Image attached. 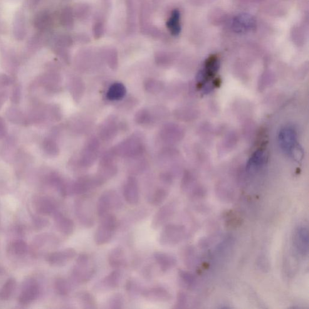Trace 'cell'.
<instances>
[{
	"label": "cell",
	"mask_w": 309,
	"mask_h": 309,
	"mask_svg": "<svg viewBox=\"0 0 309 309\" xmlns=\"http://www.w3.org/2000/svg\"><path fill=\"white\" fill-rule=\"evenodd\" d=\"M116 157L133 158L141 157L145 152L144 139L140 133H134L112 149Z\"/></svg>",
	"instance_id": "obj_1"
},
{
	"label": "cell",
	"mask_w": 309,
	"mask_h": 309,
	"mask_svg": "<svg viewBox=\"0 0 309 309\" xmlns=\"http://www.w3.org/2000/svg\"><path fill=\"white\" fill-rule=\"evenodd\" d=\"M95 266L87 254H81L76 259L71 273V281L74 284H81L90 281L95 276Z\"/></svg>",
	"instance_id": "obj_2"
},
{
	"label": "cell",
	"mask_w": 309,
	"mask_h": 309,
	"mask_svg": "<svg viewBox=\"0 0 309 309\" xmlns=\"http://www.w3.org/2000/svg\"><path fill=\"white\" fill-rule=\"evenodd\" d=\"M118 224L117 217L111 212L101 217L99 226L94 237L96 244L101 246L110 243L114 236Z\"/></svg>",
	"instance_id": "obj_3"
},
{
	"label": "cell",
	"mask_w": 309,
	"mask_h": 309,
	"mask_svg": "<svg viewBox=\"0 0 309 309\" xmlns=\"http://www.w3.org/2000/svg\"><path fill=\"white\" fill-rule=\"evenodd\" d=\"M100 144L96 137H91L86 142L76 162L78 170L88 169L95 164L99 152Z\"/></svg>",
	"instance_id": "obj_4"
},
{
	"label": "cell",
	"mask_w": 309,
	"mask_h": 309,
	"mask_svg": "<svg viewBox=\"0 0 309 309\" xmlns=\"http://www.w3.org/2000/svg\"><path fill=\"white\" fill-rule=\"evenodd\" d=\"M123 205L122 199L115 190H106L98 199L96 206L98 216L101 217L111 210L120 209Z\"/></svg>",
	"instance_id": "obj_5"
},
{
	"label": "cell",
	"mask_w": 309,
	"mask_h": 309,
	"mask_svg": "<svg viewBox=\"0 0 309 309\" xmlns=\"http://www.w3.org/2000/svg\"><path fill=\"white\" fill-rule=\"evenodd\" d=\"M115 157L112 149H111L105 152L100 158L98 171L96 175L102 185L108 180L112 179L117 174L118 169L115 164Z\"/></svg>",
	"instance_id": "obj_6"
},
{
	"label": "cell",
	"mask_w": 309,
	"mask_h": 309,
	"mask_svg": "<svg viewBox=\"0 0 309 309\" xmlns=\"http://www.w3.org/2000/svg\"><path fill=\"white\" fill-rule=\"evenodd\" d=\"M75 210L79 224L85 228H91L95 223L92 204L88 197H81L76 200Z\"/></svg>",
	"instance_id": "obj_7"
},
{
	"label": "cell",
	"mask_w": 309,
	"mask_h": 309,
	"mask_svg": "<svg viewBox=\"0 0 309 309\" xmlns=\"http://www.w3.org/2000/svg\"><path fill=\"white\" fill-rule=\"evenodd\" d=\"M41 286L35 279L30 278L24 281L18 296L19 303L26 306L33 303L39 297Z\"/></svg>",
	"instance_id": "obj_8"
},
{
	"label": "cell",
	"mask_w": 309,
	"mask_h": 309,
	"mask_svg": "<svg viewBox=\"0 0 309 309\" xmlns=\"http://www.w3.org/2000/svg\"><path fill=\"white\" fill-rule=\"evenodd\" d=\"M182 227L168 225L163 228L159 237V243L163 246H171L179 243L182 238Z\"/></svg>",
	"instance_id": "obj_9"
},
{
	"label": "cell",
	"mask_w": 309,
	"mask_h": 309,
	"mask_svg": "<svg viewBox=\"0 0 309 309\" xmlns=\"http://www.w3.org/2000/svg\"><path fill=\"white\" fill-rule=\"evenodd\" d=\"M77 255L75 249L68 248L63 250L53 252L46 256V261L52 266H65Z\"/></svg>",
	"instance_id": "obj_10"
},
{
	"label": "cell",
	"mask_w": 309,
	"mask_h": 309,
	"mask_svg": "<svg viewBox=\"0 0 309 309\" xmlns=\"http://www.w3.org/2000/svg\"><path fill=\"white\" fill-rule=\"evenodd\" d=\"M33 206L35 211L42 215H54L58 212V204L55 200L49 196H34Z\"/></svg>",
	"instance_id": "obj_11"
},
{
	"label": "cell",
	"mask_w": 309,
	"mask_h": 309,
	"mask_svg": "<svg viewBox=\"0 0 309 309\" xmlns=\"http://www.w3.org/2000/svg\"><path fill=\"white\" fill-rule=\"evenodd\" d=\"M119 126L118 120L114 115L108 117L98 128V135L105 142L114 139L117 135Z\"/></svg>",
	"instance_id": "obj_12"
},
{
	"label": "cell",
	"mask_w": 309,
	"mask_h": 309,
	"mask_svg": "<svg viewBox=\"0 0 309 309\" xmlns=\"http://www.w3.org/2000/svg\"><path fill=\"white\" fill-rule=\"evenodd\" d=\"M123 196L126 202L130 206H137L140 200L139 186L134 177L128 178L123 187Z\"/></svg>",
	"instance_id": "obj_13"
},
{
	"label": "cell",
	"mask_w": 309,
	"mask_h": 309,
	"mask_svg": "<svg viewBox=\"0 0 309 309\" xmlns=\"http://www.w3.org/2000/svg\"><path fill=\"white\" fill-rule=\"evenodd\" d=\"M278 142L281 149L286 154H290L291 150L298 144L296 133L293 128L287 127L280 130L278 135Z\"/></svg>",
	"instance_id": "obj_14"
},
{
	"label": "cell",
	"mask_w": 309,
	"mask_h": 309,
	"mask_svg": "<svg viewBox=\"0 0 309 309\" xmlns=\"http://www.w3.org/2000/svg\"><path fill=\"white\" fill-rule=\"evenodd\" d=\"M121 277H122V274H121L120 271L114 269V271L111 272L110 274H108L96 284V290L98 292L113 290L119 286Z\"/></svg>",
	"instance_id": "obj_15"
},
{
	"label": "cell",
	"mask_w": 309,
	"mask_h": 309,
	"mask_svg": "<svg viewBox=\"0 0 309 309\" xmlns=\"http://www.w3.org/2000/svg\"><path fill=\"white\" fill-rule=\"evenodd\" d=\"M143 298L152 302L163 303L167 302L171 298V295L166 289L162 287H154L142 292Z\"/></svg>",
	"instance_id": "obj_16"
},
{
	"label": "cell",
	"mask_w": 309,
	"mask_h": 309,
	"mask_svg": "<svg viewBox=\"0 0 309 309\" xmlns=\"http://www.w3.org/2000/svg\"><path fill=\"white\" fill-rule=\"evenodd\" d=\"M53 216L56 228L59 232L66 236H70L73 234L75 227L72 220L59 211L56 212Z\"/></svg>",
	"instance_id": "obj_17"
},
{
	"label": "cell",
	"mask_w": 309,
	"mask_h": 309,
	"mask_svg": "<svg viewBox=\"0 0 309 309\" xmlns=\"http://www.w3.org/2000/svg\"><path fill=\"white\" fill-rule=\"evenodd\" d=\"M108 263L111 268L120 270L127 265V258L124 250L120 246L113 248L110 252L108 257Z\"/></svg>",
	"instance_id": "obj_18"
},
{
	"label": "cell",
	"mask_w": 309,
	"mask_h": 309,
	"mask_svg": "<svg viewBox=\"0 0 309 309\" xmlns=\"http://www.w3.org/2000/svg\"><path fill=\"white\" fill-rule=\"evenodd\" d=\"M174 212V207L172 204H167L163 206L158 210L152 221V227L155 229L160 228L165 224L172 216Z\"/></svg>",
	"instance_id": "obj_19"
},
{
	"label": "cell",
	"mask_w": 309,
	"mask_h": 309,
	"mask_svg": "<svg viewBox=\"0 0 309 309\" xmlns=\"http://www.w3.org/2000/svg\"><path fill=\"white\" fill-rule=\"evenodd\" d=\"M154 258L161 271L163 272L169 271L174 268L177 263L174 257L163 252H155Z\"/></svg>",
	"instance_id": "obj_20"
},
{
	"label": "cell",
	"mask_w": 309,
	"mask_h": 309,
	"mask_svg": "<svg viewBox=\"0 0 309 309\" xmlns=\"http://www.w3.org/2000/svg\"><path fill=\"white\" fill-rule=\"evenodd\" d=\"M127 88L122 83L112 84L106 93V98L111 101H118L123 99L127 95Z\"/></svg>",
	"instance_id": "obj_21"
},
{
	"label": "cell",
	"mask_w": 309,
	"mask_h": 309,
	"mask_svg": "<svg viewBox=\"0 0 309 309\" xmlns=\"http://www.w3.org/2000/svg\"><path fill=\"white\" fill-rule=\"evenodd\" d=\"M70 86L74 100L77 103L80 102L85 93V83L81 78L75 77L71 79Z\"/></svg>",
	"instance_id": "obj_22"
},
{
	"label": "cell",
	"mask_w": 309,
	"mask_h": 309,
	"mask_svg": "<svg viewBox=\"0 0 309 309\" xmlns=\"http://www.w3.org/2000/svg\"><path fill=\"white\" fill-rule=\"evenodd\" d=\"M267 160L266 152L263 150H258L254 153L251 158H249L246 165L247 170H256L260 168L262 165L265 164Z\"/></svg>",
	"instance_id": "obj_23"
},
{
	"label": "cell",
	"mask_w": 309,
	"mask_h": 309,
	"mask_svg": "<svg viewBox=\"0 0 309 309\" xmlns=\"http://www.w3.org/2000/svg\"><path fill=\"white\" fill-rule=\"evenodd\" d=\"M14 33L18 40H23L26 34L25 18L21 12H18L16 16L14 24Z\"/></svg>",
	"instance_id": "obj_24"
},
{
	"label": "cell",
	"mask_w": 309,
	"mask_h": 309,
	"mask_svg": "<svg viewBox=\"0 0 309 309\" xmlns=\"http://www.w3.org/2000/svg\"><path fill=\"white\" fill-rule=\"evenodd\" d=\"M135 122L138 125L144 126V127L154 124L155 122L151 110L148 108H143L138 111L135 114Z\"/></svg>",
	"instance_id": "obj_25"
},
{
	"label": "cell",
	"mask_w": 309,
	"mask_h": 309,
	"mask_svg": "<svg viewBox=\"0 0 309 309\" xmlns=\"http://www.w3.org/2000/svg\"><path fill=\"white\" fill-rule=\"evenodd\" d=\"M167 27L173 35L177 36L181 31L180 24V13L179 10L175 9L172 12L169 20L167 22Z\"/></svg>",
	"instance_id": "obj_26"
},
{
	"label": "cell",
	"mask_w": 309,
	"mask_h": 309,
	"mask_svg": "<svg viewBox=\"0 0 309 309\" xmlns=\"http://www.w3.org/2000/svg\"><path fill=\"white\" fill-rule=\"evenodd\" d=\"M79 303L84 309H95L97 308L95 296L88 292L83 291L79 293L77 295Z\"/></svg>",
	"instance_id": "obj_27"
},
{
	"label": "cell",
	"mask_w": 309,
	"mask_h": 309,
	"mask_svg": "<svg viewBox=\"0 0 309 309\" xmlns=\"http://www.w3.org/2000/svg\"><path fill=\"white\" fill-rule=\"evenodd\" d=\"M144 88L148 93L151 95H158L164 88L162 81L154 78H148L144 81Z\"/></svg>",
	"instance_id": "obj_28"
},
{
	"label": "cell",
	"mask_w": 309,
	"mask_h": 309,
	"mask_svg": "<svg viewBox=\"0 0 309 309\" xmlns=\"http://www.w3.org/2000/svg\"><path fill=\"white\" fill-rule=\"evenodd\" d=\"M16 281L14 278H10L0 288V300H8L16 291Z\"/></svg>",
	"instance_id": "obj_29"
},
{
	"label": "cell",
	"mask_w": 309,
	"mask_h": 309,
	"mask_svg": "<svg viewBox=\"0 0 309 309\" xmlns=\"http://www.w3.org/2000/svg\"><path fill=\"white\" fill-rule=\"evenodd\" d=\"M28 251V246L25 242L17 240L12 242L9 246V252L12 256L21 257L25 256Z\"/></svg>",
	"instance_id": "obj_30"
},
{
	"label": "cell",
	"mask_w": 309,
	"mask_h": 309,
	"mask_svg": "<svg viewBox=\"0 0 309 309\" xmlns=\"http://www.w3.org/2000/svg\"><path fill=\"white\" fill-rule=\"evenodd\" d=\"M167 195L168 193L166 190L163 188H158L150 195L148 201L152 206H160L165 201Z\"/></svg>",
	"instance_id": "obj_31"
},
{
	"label": "cell",
	"mask_w": 309,
	"mask_h": 309,
	"mask_svg": "<svg viewBox=\"0 0 309 309\" xmlns=\"http://www.w3.org/2000/svg\"><path fill=\"white\" fill-rule=\"evenodd\" d=\"M50 15L46 11L38 12L33 19V25L36 29L45 30L50 24Z\"/></svg>",
	"instance_id": "obj_32"
},
{
	"label": "cell",
	"mask_w": 309,
	"mask_h": 309,
	"mask_svg": "<svg viewBox=\"0 0 309 309\" xmlns=\"http://www.w3.org/2000/svg\"><path fill=\"white\" fill-rule=\"evenodd\" d=\"M54 288L59 295L65 296L71 293L72 285L70 281L64 278H58L54 281Z\"/></svg>",
	"instance_id": "obj_33"
},
{
	"label": "cell",
	"mask_w": 309,
	"mask_h": 309,
	"mask_svg": "<svg viewBox=\"0 0 309 309\" xmlns=\"http://www.w3.org/2000/svg\"><path fill=\"white\" fill-rule=\"evenodd\" d=\"M125 305L124 297L122 294L117 293L111 296L108 301V307L111 309H122Z\"/></svg>",
	"instance_id": "obj_34"
},
{
	"label": "cell",
	"mask_w": 309,
	"mask_h": 309,
	"mask_svg": "<svg viewBox=\"0 0 309 309\" xmlns=\"http://www.w3.org/2000/svg\"><path fill=\"white\" fill-rule=\"evenodd\" d=\"M75 123V126H74L73 129L75 130V132L78 133H82L85 132L90 127L91 122L90 121L87 119V118L84 117H79L78 120L76 121Z\"/></svg>",
	"instance_id": "obj_35"
},
{
	"label": "cell",
	"mask_w": 309,
	"mask_h": 309,
	"mask_svg": "<svg viewBox=\"0 0 309 309\" xmlns=\"http://www.w3.org/2000/svg\"><path fill=\"white\" fill-rule=\"evenodd\" d=\"M106 60L109 66L113 70H115L118 66V56L117 51L114 49L108 51L106 56Z\"/></svg>",
	"instance_id": "obj_36"
},
{
	"label": "cell",
	"mask_w": 309,
	"mask_h": 309,
	"mask_svg": "<svg viewBox=\"0 0 309 309\" xmlns=\"http://www.w3.org/2000/svg\"><path fill=\"white\" fill-rule=\"evenodd\" d=\"M61 20L63 25L65 27H70L73 24V14L71 10L66 8L62 12Z\"/></svg>",
	"instance_id": "obj_37"
},
{
	"label": "cell",
	"mask_w": 309,
	"mask_h": 309,
	"mask_svg": "<svg viewBox=\"0 0 309 309\" xmlns=\"http://www.w3.org/2000/svg\"><path fill=\"white\" fill-rule=\"evenodd\" d=\"M126 289L130 295H137L138 293H142V292L138 284L132 280L127 281L126 284Z\"/></svg>",
	"instance_id": "obj_38"
},
{
	"label": "cell",
	"mask_w": 309,
	"mask_h": 309,
	"mask_svg": "<svg viewBox=\"0 0 309 309\" xmlns=\"http://www.w3.org/2000/svg\"><path fill=\"white\" fill-rule=\"evenodd\" d=\"M155 63L158 66H166L169 63L170 58L166 53L158 52L155 54Z\"/></svg>",
	"instance_id": "obj_39"
},
{
	"label": "cell",
	"mask_w": 309,
	"mask_h": 309,
	"mask_svg": "<svg viewBox=\"0 0 309 309\" xmlns=\"http://www.w3.org/2000/svg\"><path fill=\"white\" fill-rule=\"evenodd\" d=\"M94 35L95 36L96 38H100L103 33V24L100 22H98V23L95 24L93 29Z\"/></svg>",
	"instance_id": "obj_40"
},
{
	"label": "cell",
	"mask_w": 309,
	"mask_h": 309,
	"mask_svg": "<svg viewBox=\"0 0 309 309\" xmlns=\"http://www.w3.org/2000/svg\"><path fill=\"white\" fill-rule=\"evenodd\" d=\"M41 0H27V4H28L30 8H34Z\"/></svg>",
	"instance_id": "obj_41"
}]
</instances>
